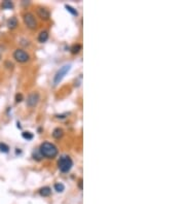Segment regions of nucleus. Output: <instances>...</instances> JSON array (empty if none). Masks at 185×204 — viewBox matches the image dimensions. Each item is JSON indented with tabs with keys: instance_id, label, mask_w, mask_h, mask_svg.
Segmentation results:
<instances>
[{
	"instance_id": "f8f14e48",
	"label": "nucleus",
	"mask_w": 185,
	"mask_h": 204,
	"mask_svg": "<svg viewBox=\"0 0 185 204\" xmlns=\"http://www.w3.org/2000/svg\"><path fill=\"white\" fill-rule=\"evenodd\" d=\"M1 6L4 9H10V8L14 7V3H12V1H9V0H5V1L2 2Z\"/></svg>"
},
{
	"instance_id": "0eeeda50",
	"label": "nucleus",
	"mask_w": 185,
	"mask_h": 204,
	"mask_svg": "<svg viewBox=\"0 0 185 204\" xmlns=\"http://www.w3.org/2000/svg\"><path fill=\"white\" fill-rule=\"evenodd\" d=\"M37 14L40 19H42V20H48L50 17V12H48L46 8L41 7V6H39V7L37 8Z\"/></svg>"
},
{
	"instance_id": "f03ea898",
	"label": "nucleus",
	"mask_w": 185,
	"mask_h": 204,
	"mask_svg": "<svg viewBox=\"0 0 185 204\" xmlns=\"http://www.w3.org/2000/svg\"><path fill=\"white\" fill-rule=\"evenodd\" d=\"M73 166V161L68 155H63L60 157L58 161V168L61 172H68L70 171Z\"/></svg>"
},
{
	"instance_id": "ddd939ff",
	"label": "nucleus",
	"mask_w": 185,
	"mask_h": 204,
	"mask_svg": "<svg viewBox=\"0 0 185 204\" xmlns=\"http://www.w3.org/2000/svg\"><path fill=\"white\" fill-rule=\"evenodd\" d=\"M55 190H56L58 193H62L64 190H65V186H64L62 182H57V184H55Z\"/></svg>"
},
{
	"instance_id": "4468645a",
	"label": "nucleus",
	"mask_w": 185,
	"mask_h": 204,
	"mask_svg": "<svg viewBox=\"0 0 185 204\" xmlns=\"http://www.w3.org/2000/svg\"><path fill=\"white\" fill-rule=\"evenodd\" d=\"M81 50V46L80 44H74L73 46L71 48V51L73 54H77V53H79V51Z\"/></svg>"
},
{
	"instance_id": "2eb2a0df",
	"label": "nucleus",
	"mask_w": 185,
	"mask_h": 204,
	"mask_svg": "<svg viewBox=\"0 0 185 204\" xmlns=\"http://www.w3.org/2000/svg\"><path fill=\"white\" fill-rule=\"evenodd\" d=\"M8 150H9V148H8L7 144L0 143V152H2V153H8Z\"/></svg>"
},
{
	"instance_id": "423d86ee",
	"label": "nucleus",
	"mask_w": 185,
	"mask_h": 204,
	"mask_svg": "<svg viewBox=\"0 0 185 204\" xmlns=\"http://www.w3.org/2000/svg\"><path fill=\"white\" fill-rule=\"evenodd\" d=\"M40 100V95L37 92H33L27 97V106L28 107H34L38 104Z\"/></svg>"
},
{
	"instance_id": "39448f33",
	"label": "nucleus",
	"mask_w": 185,
	"mask_h": 204,
	"mask_svg": "<svg viewBox=\"0 0 185 204\" xmlns=\"http://www.w3.org/2000/svg\"><path fill=\"white\" fill-rule=\"evenodd\" d=\"M14 58L16 59L18 62L20 63H25L27 61H29L30 59V56L25 52L24 50H21V48H18V50L14 51Z\"/></svg>"
},
{
	"instance_id": "a211bd4d",
	"label": "nucleus",
	"mask_w": 185,
	"mask_h": 204,
	"mask_svg": "<svg viewBox=\"0 0 185 204\" xmlns=\"http://www.w3.org/2000/svg\"><path fill=\"white\" fill-rule=\"evenodd\" d=\"M23 100V95L22 94H17L16 96V101L17 102H21Z\"/></svg>"
},
{
	"instance_id": "dca6fc26",
	"label": "nucleus",
	"mask_w": 185,
	"mask_h": 204,
	"mask_svg": "<svg viewBox=\"0 0 185 204\" xmlns=\"http://www.w3.org/2000/svg\"><path fill=\"white\" fill-rule=\"evenodd\" d=\"M66 8H67V10L68 12H71L72 14H73V16H77V12H76V9H74L73 7H72V6H70V5H66Z\"/></svg>"
},
{
	"instance_id": "9b49d317",
	"label": "nucleus",
	"mask_w": 185,
	"mask_h": 204,
	"mask_svg": "<svg viewBox=\"0 0 185 204\" xmlns=\"http://www.w3.org/2000/svg\"><path fill=\"white\" fill-rule=\"evenodd\" d=\"M63 135H64V131L61 128H56L53 131V136L56 139H60L61 137H63Z\"/></svg>"
},
{
	"instance_id": "6ab92c4d",
	"label": "nucleus",
	"mask_w": 185,
	"mask_h": 204,
	"mask_svg": "<svg viewBox=\"0 0 185 204\" xmlns=\"http://www.w3.org/2000/svg\"><path fill=\"white\" fill-rule=\"evenodd\" d=\"M78 187H79V189H82V180L79 179V182H78Z\"/></svg>"
},
{
	"instance_id": "20e7f679",
	"label": "nucleus",
	"mask_w": 185,
	"mask_h": 204,
	"mask_svg": "<svg viewBox=\"0 0 185 204\" xmlns=\"http://www.w3.org/2000/svg\"><path fill=\"white\" fill-rule=\"evenodd\" d=\"M24 23L29 29H35L37 27V22L35 20V17L31 12H26L24 14Z\"/></svg>"
},
{
	"instance_id": "aec40b11",
	"label": "nucleus",
	"mask_w": 185,
	"mask_h": 204,
	"mask_svg": "<svg viewBox=\"0 0 185 204\" xmlns=\"http://www.w3.org/2000/svg\"><path fill=\"white\" fill-rule=\"evenodd\" d=\"M0 59H1V55H0Z\"/></svg>"
},
{
	"instance_id": "7ed1b4c3",
	"label": "nucleus",
	"mask_w": 185,
	"mask_h": 204,
	"mask_svg": "<svg viewBox=\"0 0 185 204\" xmlns=\"http://www.w3.org/2000/svg\"><path fill=\"white\" fill-rule=\"evenodd\" d=\"M70 69H71V65L67 64V65H64V66L62 67L58 72H57L56 75H55V78H54V85H55V86H56V85H58L59 82L63 80V77L65 76V74L67 73Z\"/></svg>"
},
{
	"instance_id": "6e6552de",
	"label": "nucleus",
	"mask_w": 185,
	"mask_h": 204,
	"mask_svg": "<svg viewBox=\"0 0 185 204\" xmlns=\"http://www.w3.org/2000/svg\"><path fill=\"white\" fill-rule=\"evenodd\" d=\"M39 194L41 195L42 197H48L50 194H52V189L50 187H43L39 190Z\"/></svg>"
},
{
	"instance_id": "9d476101",
	"label": "nucleus",
	"mask_w": 185,
	"mask_h": 204,
	"mask_svg": "<svg viewBox=\"0 0 185 204\" xmlns=\"http://www.w3.org/2000/svg\"><path fill=\"white\" fill-rule=\"evenodd\" d=\"M48 39V31H41V32L39 33V35H38V40H39V42H45L46 40Z\"/></svg>"
},
{
	"instance_id": "f257e3e1",
	"label": "nucleus",
	"mask_w": 185,
	"mask_h": 204,
	"mask_svg": "<svg viewBox=\"0 0 185 204\" xmlns=\"http://www.w3.org/2000/svg\"><path fill=\"white\" fill-rule=\"evenodd\" d=\"M39 153L41 156L45 157V158H55L58 155V148L52 142L45 141L40 144Z\"/></svg>"
},
{
	"instance_id": "f3484780",
	"label": "nucleus",
	"mask_w": 185,
	"mask_h": 204,
	"mask_svg": "<svg viewBox=\"0 0 185 204\" xmlns=\"http://www.w3.org/2000/svg\"><path fill=\"white\" fill-rule=\"evenodd\" d=\"M23 137H24L25 139H32V138H33V134L30 132H24L23 133Z\"/></svg>"
},
{
	"instance_id": "1a4fd4ad",
	"label": "nucleus",
	"mask_w": 185,
	"mask_h": 204,
	"mask_svg": "<svg viewBox=\"0 0 185 204\" xmlns=\"http://www.w3.org/2000/svg\"><path fill=\"white\" fill-rule=\"evenodd\" d=\"M7 26H8V28H10V29H14L18 26V20H17L16 17H12V18H10L9 20L7 21Z\"/></svg>"
}]
</instances>
